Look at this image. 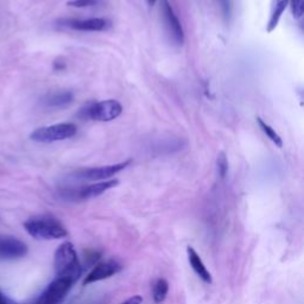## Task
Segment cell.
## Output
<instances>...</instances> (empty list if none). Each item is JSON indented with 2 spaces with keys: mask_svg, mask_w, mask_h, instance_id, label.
I'll use <instances>...</instances> for the list:
<instances>
[{
  "mask_svg": "<svg viewBox=\"0 0 304 304\" xmlns=\"http://www.w3.org/2000/svg\"><path fill=\"white\" fill-rule=\"evenodd\" d=\"M142 302H143V297L142 296L137 295V296H133V297H130L120 304H142Z\"/></svg>",
  "mask_w": 304,
  "mask_h": 304,
  "instance_id": "cell-21",
  "label": "cell"
},
{
  "mask_svg": "<svg viewBox=\"0 0 304 304\" xmlns=\"http://www.w3.org/2000/svg\"><path fill=\"white\" fill-rule=\"evenodd\" d=\"M187 253H188L189 263H190V266H191V269L194 270V272L198 274V276L201 278L205 283H207V284L212 283L213 282L212 274H210L209 271L207 270V267L205 264H203L202 259L200 258L199 253L196 252L195 250L191 247V246H188L187 247Z\"/></svg>",
  "mask_w": 304,
  "mask_h": 304,
  "instance_id": "cell-12",
  "label": "cell"
},
{
  "mask_svg": "<svg viewBox=\"0 0 304 304\" xmlns=\"http://www.w3.org/2000/svg\"><path fill=\"white\" fill-rule=\"evenodd\" d=\"M219 3L221 12H223V16L226 18V19H230L232 14V3L231 0H217Z\"/></svg>",
  "mask_w": 304,
  "mask_h": 304,
  "instance_id": "cell-19",
  "label": "cell"
},
{
  "mask_svg": "<svg viewBox=\"0 0 304 304\" xmlns=\"http://www.w3.org/2000/svg\"><path fill=\"white\" fill-rule=\"evenodd\" d=\"M67 25L77 31H106L110 27V21L106 18H89L81 20H68Z\"/></svg>",
  "mask_w": 304,
  "mask_h": 304,
  "instance_id": "cell-10",
  "label": "cell"
},
{
  "mask_svg": "<svg viewBox=\"0 0 304 304\" xmlns=\"http://www.w3.org/2000/svg\"><path fill=\"white\" fill-rule=\"evenodd\" d=\"M77 132L75 124L62 123L50 125V126L39 127L32 132L30 138L37 143H53L66 141L68 138L74 137Z\"/></svg>",
  "mask_w": 304,
  "mask_h": 304,
  "instance_id": "cell-3",
  "label": "cell"
},
{
  "mask_svg": "<svg viewBox=\"0 0 304 304\" xmlns=\"http://www.w3.org/2000/svg\"><path fill=\"white\" fill-rule=\"evenodd\" d=\"M216 165H217V173L221 178L226 177L228 173V160L227 157L224 152H220L219 156L216 158Z\"/></svg>",
  "mask_w": 304,
  "mask_h": 304,
  "instance_id": "cell-17",
  "label": "cell"
},
{
  "mask_svg": "<svg viewBox=\"0 0 304 304\" xmlns=\"http://www.w3.org/2000/svg\"><path fill=\"white\" fill-rule=\"evenodd\" d=\"M119 181L118 180H109V181H101L98 183L89 184L87 187H84L78 189L76 192V198L80 200H87L92 198H96V196L103 194V192L108 190L110 188H114L118 185Z\"/></svg>",
  "mask_w": 304,
  "mask_h": 304,
  "instance_id": "cell-11",
  "label": "cell"
},
{
  "mask_svg": "<svg viewBox=\"0 0 304 304\" xmlns=\"http://www.w3.org/2000/svg\"><path fill=\"white\" fill-rule=\"evenodd\" d=\"M162 13L164 18V23L169 36L175 44L182 45L184 42V32L178 18L174 12L170 3L168 0H162Z\"/></svg>",
  "mask_w": 304,
  "mask_h": 304,
  "instance_id": "cell-7",
  "label": "cell"
},
{
  "mask_svg": "<svg viewBox=\"0 0 304 304\" xmlns=\"http://www.w3.org/2000/svg\"><path fill=\"white\" fill-rule=\"evenodd\" d=\"M71 287H73V283L70 281L57 277L42 292L36 304H61V302L66 298Z\"/></svg>",
  "mask_w": 304,
  "mask_h": 304,
  "instance_id": "cell-5",
  "label": "cell"
},
{
  "mask_svg": "<svg viewBox=\"0 0 304 304\" xmlns=\"http://www.w3.org/2000/svg\"><path fill=\"white\" fill-rule=\"evenodd\" d=\"M288 3L289 0H272V4H271L270 19L266 27L267 32H272L274 29L277 27V25L280 23L282 18V14L284 13L285 9H287Z\"/></svg>",
  "mask_w": 304,
  "mask_h": 304,
  "instance_id": "cell-13",
  "label": "cell"
},
{
  "mask_svg": "<svg viewBox=\"0 0 304 304\" xmlns=\"http://www.w3.org/2000/svg\"><path fill=\"white\" fill-rule=\"evenodd\" d=\"M257 121H258V124H259L260 128H262V131L266 134V137L269 138L271 142L274 143V144H276L278 148H282V146H283V141H282L281 135L278 134L277 132L274 131L269 124H266L265 121L262 119V118H259V117L257 118Z\"/></svg>",
  "mask_w": 304,
  "mask_h": 304,
  "instance_id": "cell-16",
  "label": "cell"
},
{
  "mask_svg": "<svg viewBox=\"0 0 304 304\" xmlns=\"http://www.w3.org/2000/svg\"><path fill=\"white\" fill-rule=\"evenodd\" d=\"M95 4L96 0H70V2H68L67 5L73 7H88L95 5Z\"/></svg>",
  "mask_w": 304,
  "mask_h": 304,
  "instance_id": "cell-20",
  "label": "cell"
},
{
  "mask_svg": "<svg viewBox=\"0 0 304 304\" xmlns=\"http://www.w3.org/2000/svg\"><path fill=\"white\" fill-rule=\"evenodd\" d=\"M0 304H10L7 302V299L5 298V296H4L2 292H0Z\"/></svg>",
  "mask_w": 304,
  "mask_h": 304,
  "instance_id": "cell-22",
  "label": "cell"
},
{
  "mask_svg": "<svg viewBox=\"0 0 304 304\" xmlns=\"http://www.w3.org/2000/svg\"><path fill=\"white\" fill-rule=\"evenodd\" d=\"M303 9H304V0H291V11L292 16L296 19H299L303 16Z\"/></svg>",
  "mask_w": 304,
  "mask_h": 304,
  "instance_id": "cell-18",
  "label": "cell"
},
{
  "mask_svg": "<svg viewBox=\"0 0 304 304\" xmlns=\"http://www.w3.org/2000/svg\"><path fill=\"white\" fill-rule=\"evenodd\" d=\"M121 270H123V265H121L120 263H118L117 260L109 259L106 260V262L99 263L98 265H95L94 269L86 276L84 285H89L96 283V282L107 280V278H110L114 276V274L119 273Z\"/></svg>",
  "mask_w": 304,
  "mask_h": 304,
  "instance_id": "cell-9",
  "label": "cell"
},
{
  "mask_svg": "<svg viewBox=\"0 0 304 304\" xmlns=\"http://www.w3.org/2000/svg\"><path fill=\"white\" fill-rule=\"evenodd\" d=\"M24 228L31 237L41 240H56L66 238L68 232L59 220L52 216H34L24 223Z\"/></svg>",
  "mask_w": 304,
  "mask_h": 304,
  "instance_id": "cell-2",
  "label": "cell"
},
{
  "mask_svg": "<svg viewBox=\"0 0 304 304\" xmlns=\"http://www.w3.org/2000/svg\"><path fill=\"white\" fill-rule=\"evenodd\" d=\"M131 164V160H126V162L112 164V165L106 167H99V168H91V169H85L81 171H77L75 174V176L81 180L87 181H105L107 178H110L114 175L120 173L121 170H124L125 168L128 167Z\"/></svg>",
  "mask_w": 304,
  "mask_h": 304,
  "instance_id": "cell-6",
  "label": "cell"
},
{
  "mask_svg": "<svg viewBox=\"0 0 304 304\" xmlns=\"http://www.w3.org/2000/svg\"><path fill=\"white\" fill-rule=\"evenodd\" d=\"M53 266H55L57 277L70 281L73 284L81 277L82 267L71 242H63L56 250L55 257H53Z\"/></svg>",
  "mask_w": 304,
  "mask_h": 304,
  "instance_id": "cell-1",
  "label": "cell"
},
{
  "mask_svg": "<svg viewBox=\"0 0 304 304\" xmlns=\"http://www.w3.org/2000/svg\"><path fill=\"white\" fill-rule=\"evenodd\" d=\"M27 246L19 239L0 235V260L20 259L27 255Z\"/></svg>",
  "mask_w": 304,
  "mask_h": 304,
  "instance_id": "cell-8",
  "label": "cell"
},
{
  "mask_svg": "<svg viewBox=\"0 0 304 304\" xmlns=\"http://www.w3.org/2000/svg\"><path fill=\"white\" fill-rule=\"evenodd\" d=\"M73 101V93L69 91L56 92L50 94L45 100V105L51 108H62Z\"/></svg>",
  "mask_w": 304,
  "mask_h": 304,
  "instance_id": "cell-14",
  "label": "cell"
},
{
  "mask_svg": "<svg viewBox=\"0 0 304 304\" xmlns=\"http://www.w3.org/2000/svg\"><path fill=\"white\" fill-rule=\"evenodd\" d=\"M121 112H123V106H121V103L113 99L96 102L94 105L89 107L87 110L88 117L91 118V119L96 121H102V123L117 119L121 114Z\"/></svg>",
  "mask_w": 304,
  "mask_h": 304,
  "instance_id": "cell-4",
  "label": "cell"
},
{
  "mask_svg": "<svg viewBox=\"0 0 304 304\" xmlns=\"http://www.w3.org/2000/svg\"><path fill=\"white\" fill-rule=\"evenodd\" d=\"M168 291H169V283L164 280V278H159L153 285L152 297L153 301L156 303H162L164 299L167 298Z\"/></svg>",
  "mask_w": 304,
  "mask_h": 304,
  "instance_id": "cell-15",
  "label": "cell"
},
{
  "mask_svg": "<svg viewBox=\"0 0 304 304\" xmlns=\"http://www.w3.org/2000/svg\"><path fill=\"white\" fill-rule=\"evenodd\" d=\"M157 2V0H149V4L150 5H153V4H155Z\"/></svg>",
  "mask_w": 304,
  "mask_h": 304,
  "instance_id": "cell-23",
  "label": "cell"
}]
</instances>
